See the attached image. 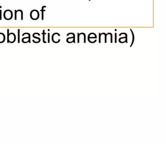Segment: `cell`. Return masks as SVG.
Returning a JSON list of instances; mask_svg holds the SVG:
<instances>
[{"instance_id": "1", "label": "cell", "mask_w": 166, "mask_h": 144, "mask_svg": "<svg viewBox=\"0 0 166 144\" xmlns=\"http://www.w3.org/2000/svg\"><path fill=\"white\" fill-rule=\"evenodd\" d=\"M30 18L33 20H37L39 18V12L38 10H32L30 14Z\"/></svg>"}, {"instance_id": "2", "label": "cell", "mask_w": 166, "mask_h": 144, "mask_svg": "<svg viewBox=\"0 0 166 144\" xmlns=\"http://www.w3.org/2000/svg\"><path fill=\"white\" fill-rule=\"evenodd\" d=\"M3 17L6 20H10L13 18V12L11 10H7L3 12Z\"/></svg>"}, {"instance_id": "3", "label": "cell", "mask_w": 166, "mask_h": 144, "mask_svg": "<svg viewBox=\"0 0 166 144\" xmlns=\"http://www.w3.org/2000/svg\"><path fill=\"white\" fill-rule=\"evenodd\" d=\"M7 42L10 43H14L16 40V36L14 33H9L10 29H7Z\"/></svg>"}, {"instance_id": "4", "label": "cell", "mask_w": 166, "mask_h": 144, "mask_svg": "<svg viewBox=\"0 0 166 144\" xmlns=\"http://www.w3.org/2000/svg\"><path fill=\"white\" fill-rule=\"evenodd\" d=\"M23 11L22 10H15V15H14V19L15 20H17V16L19 15L20 17V20H22L24 19V15H23Z\"/></svg>"}, {"instance_id": "5", "label": "cell", "mask_w": 166, "mask_h": 144, "mask_svg": "<svg viewBox=\"0 0 166 144\" xmlns=\"http://www.w3.org/2000/svg\"><path fill=\"white\" fill-rule=\"evenodd\" d=\"M46 8V5L42 6V10H41V11H42V20H44V12L46 11V9H45Z\"/></svg>"}, {"instance_id": "6", "label": "cell", "mask_w": 166, "mask_h": 144, "mask_svg": "<svg viewBox=\"0 0 166 144\" xmlns=\"http://www.w3.org/2000/svg\"><path fill=\"white\" fill-rule=\"evenodd\" d=\"M5 41V35L3 33H0V43H3Z\"/></svg>"}, {"instance_id": "7", "label": "cell", "mask_w": 166, "mask_h": 144, "mask_svg": "<svg viewBox=\"0 0 166 144\" xmlns=\"http://www.w3.org/2000/svg\"><path fill=\"white\" fill-rule=\"evenodd\" d=\"M131 31V33H132V35H133V41H132V44H131L130 47L133 46V43H134V41H135V35H134V33H133V30L130 29Z\"/></svg>"}, {"instance_id": "8", "label": "cell", "mask_w": 166, "mask_h": 144, "mask_svg": "<svg viewBox=\"0 0 166 144\" xmlns=\"http://www.w3.org/2000/svg\"><path fill=\"white\" fill-rule=\"evenodd\" d=\"M46 34V33L45 32V30H43V41L45 43H46V42L45 41V35Z\"/></svg>"}, {"instance_id": "9", "label": "cell", "mask_w": 166, "mask_h": 144, "mask_svg": "<svg viewBox=\"0 0 166 144\" xmlns=\"http://www.w3.org/2000/svg\"><path fill=\"white\" fill-rule=\"evenodd\" d=\"M82 34H83L84 35V43H86V35L84 33H81L80 34V35H82Z\"/></svg>"}, {"instance_id": "10", "label": "cell", "mask_w": 166, "mask_h": 144, "mask_svg": "<svg viewBox=\"0 0 166 144\" xmlns=\"http://www.w3.org/2000/svg\"><path fill=\"white\" fill-rule=\"evenodd\" d=\"M18 43H20V29H18Z\"/></svg>"}, {"instance_id": "11", "label": "cell", "mask_w": 166, "mask_h": 144, "mask_svg": "<svg viewBox=\"0 0 166 144\" xmlns=\"http://www.w3.org/2000/svg\"><path fill=\"white\" fill-rule=\"evenodd\" d=\"M108 33L111 35V43H113V35L111 33Z\"/></svg>"}, {"instance_id": "12", "label": "cell", "mask_w": 166, "mask_h": 144, "mask_svg": "<svg viewBox=\"0 0 166 144\" xmlns=\"http://www.w3.org/2000/svg\"><path fill=\"white\" fill-rule=\"evenodd\" d=\"M101 35L99 33V43H101Z\"/></svg>"}, {"instance_id": "13", "label": "cell", "mask_w": 166, "mask_h": 144, "mask_svg": "<svg viewBox=\"0 0 166 144\" xmlns=\"http://www.w3.org/2000/svg\"><path fill=\"white\" fill-rule=\"evenodd\" d=\"M50 39V33H48V43L50 42V39Z\"/></svg>"}, {"instance_id": "14", "label": "cell", "mask_w": 166, "mask_h": 144, "mask_svg": "<svg viewBox=\"0 0 166 144\" xmlns=\"http://www.w3.org/2000/svg\"><path fill=\"white\" fill-rule=\"evenodd\" d=\"M2 20V10H0V20Z\"/></svg>"}, {"instance_id": "15", "label": "cell", "mask_w": 166, "mask_h": 144, "mask_svg": "<svg viewBox=\"0 0 166 144\" xmlns=\"http://www.w3.org/2000/svg\"><path fill=\"white\" fill-rule=\"evenodd\" d=\"M78 43H80V33L78 34Z\"/></svg>"}, {"instance_id": "16", "label": "cell", "mask_w": 166, "mask_h": 144, "mask_svg": "<svg viewBox=\"0 0 166 144\" xmlns=\"http://www.w3.org/2000/svg\"><path fill=\"white\" fill-rule=\"evenodd\" d=\"M116 33H115V43H116V38H117V36H116Z\"/></svg>"}, {"instance_id": "17", "label": "cell", "mask_w": 166, "mask_h": 144, "mask_svg": "<svg viewBox=\"0 0 166 144\" xmlns=\"http://www.w3.org/2000/svg\"><path fill=\"white\" fill-rule=\"evenodd\" d=\"M104 35H105V43H106V42H107V39H106L107 34H105V33H104Z\"/></svg>"}, {"instance_id": "18", "label": "cell", "mask_w": 166, "mask_h": 144, "mask_svg": "<svg viewBox=\"0 0 166 144\" xmlns=\"http://www.w3.org/2000/svg\"><path fill=\"white\" fill-rule=\"evenodd\" d=\"M89 1H91V0H89Z\"/></svg>"}]
</instances>
